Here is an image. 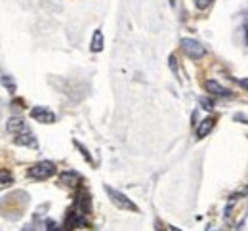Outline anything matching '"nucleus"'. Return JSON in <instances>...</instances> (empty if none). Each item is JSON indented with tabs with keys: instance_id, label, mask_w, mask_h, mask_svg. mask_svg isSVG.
<instances>
[{
	"instance_id": "nucleus-1",
	"label": "nucleus",
	"mask_w": 248,
	"mask_h": 231,
	"mask_svg": "<svg viewBox=\"0 0 248 231\" xmlns=\"http://www.w3.org/2000/svg\"><path fill=\"white\" fill-rule=\"evenodd\" d=\"M6 130L12 136L16 145H21V147H36L38 145L32 130L25 124V121L19 119V117H10L8 123H6Z\"/></svg>"
},
{
	"instance_id": "nucleus-2",
	"label": "nucleus",
	"mask_w": 248,
	"mask_h": 231,
	"mask_svg": "<svg viewBox=\"0 0 248 231\" xmlns=\"http://www.w3.org/2000/svg\"><path fill=\"white\" fill-rule=\"evenodd\" d=\"M180 48H182V52L186 54L187 58L193 60V62L202 60L206 56V48L199 40H195V38H182L180 40Z\"/></svg>"
},
{
	"instance_id": "nucleus-3",
	"label": "nucleus",
	"mask_w": 248,
	"mask_h": 231,
	"mask_svg": "<svg viewBox=\"0 0 248 231\" xmlns=\"http://www.w3.org/2000/svg\"><path fill=\"white\" fill-rule=\"evenodd\" d=\"M56 174V165L50 163V161H42V163H36L29 168V176L32 180H38V182H44V180H50L52 176Z\"/></svg>"
},
{
	"instance_id": "nucleus-4",
	"label": "nucleus",
	"mask_w": 248,
	"mask_h": 231,
	"mask_svg": "<svg viewBox=\"0 0 248 231\" xmlns=\"http://www.w3.org/2000/svg\"><path fill=\"white\" fill-rule=\"evenodd\" d=\"M105 191H107V195H109L111 202H113L115 206H119V208H123V210H128V212H138V206L126 197L124 193L117 191V189H113L111 185H105Z\"/></svg>"
},
{
	"instance_id": "nucleus-5",
	"label": "nucleus",
	"mask_w": 248,
	"mask_h": 231,
	"mask_svg": "<svg viewBox=\"0 0 248 231\" xmlns=\"http://www.w3.org/2000/svg\"><path fill=\"white\" fill-rule=\"evenodd\" d=\"M31 117L36 123H42V124H54L56 123V113L48 107H32Z\"/></svg>"
},
{
	"instance_id": "nucleus-6",
	"label": "nucleus",
	"mask_w": 248,
	"mask_h": 231,
	"mask_svg": "<svg viewBox=\"0 0 248 231\" xmlns=\"http://www.w3.org/2000/svg\"><path fill=\"white\" fill-rule=\"evenodd\" d=\"M204 88H206V92H210V94H214V96H223V98H229V96H231V92H229L227 88H223L216 80H206V82H204Z\"/></svg>"
},
{
	"instance_id": "nucleus-7",
	"label": "nucleus",
	"mask_w": 248,
	"mask_h": 231,
	"mask_svg": "<svg viewBox=\"0 0 248 231\" xmlns=\"http://www.w3.org/2000/svg\"><path fill=\"white\" fill-rule=\"evenodd\" d=\"M214 124H216V121H214L212 117H206V119H202V121H201V124H199V128H197V138H199V139L206 138L208 134L212 132Z\"/></svg>"
},
{
	"instance_id": "nucleus-8",
	"label": "nucleus",
	"mask_w": 248,
	"mask_h": 231,
	"mask_svg": "<svg viewBox=\"0 0 248 231\" xmlns=\"http://www.w3.org/2000/svg\"><path fill=\"white\" fill-rule=\"evenodd\" d=\"M60 182L65 184V185H78L80 184V176L77 174V172H63L62 176H60Z\"/></svg>"
},
{
	"instance_id": "nucleus-9",
	"label": "nucleus",
	"mask_w": 248,
	"mask_h": 231,
	"mask_svg": "<svg viewBox=\"0 0 248 231\" xmlns=\"http://www.w3.org/2000/svg\"><path fill=\"white\" fill-rule=\"evenodd\" d=\"M90 48H92V52H101L103 50V34H101V31H95L93 33Z\"/></svg>"
},
{
	"instance_id": "nucleus-10",
	"label": "nucleus",
	"mask_w": 248,
	"mask_h": 231,
	"mask_svg": "<svg viewBox=\"0 0 248 231\" xmlns=\"http://www.w3.org/2000/svg\"><path fill=\"white\" fill-rule=\"evenodd\" d=\"M12 176L8 174V170H2V187H8V185H12Z\"/></svg>"
},
{
	"instance_id": "nucleus-11",
	"label": "nucleus",
	"mask_w": 248,
	"mask_h": 231,
	"mask_svg": "<svg viewBox=\"0 0 248 231\" xmlns=\"http://www.w3.org/2000/svg\"><path fill=\"white\" fill-rule=\"evenodd\" d=\"M212 2L214 0H195V6H197V10H206Z\"/></svg>"
},
{
	"instance_id": "nucleus-12",
	"label": "nucleus",
	"mask_w": 248,
	"mask_h": 231,
	"mask_svg": "<svg viewBox=\"0 0 248 231\" xmlns=\"http://www.w3.org/2000/svg\"><path fill=\"white\" fill-rule=\"evenodd\" d=\"M46 228H48L46 231H63L62 226H60V224H56V222H52V220L46 224Z\"/></svg>"
},
{
	"instance_id": "nucleus-13",
	"label": "nucleus",
	"mask_w": 248,
	"mask_h": 231,
	"mask_svg": "<svg viewBox=\"0 0 248 231\" xmlns=\"http://www.w3.org/2000/svg\"><path fill=\"white\" fill-rule=\"evenodd\" d=\"M201 105H202V109H206V111H208V109H212V105H214V103H212V99L201 98Z\"/></svg>"
},
{
	"instance_id": "nucleus-14",
	"label": "nucleus",
	"mask_w": 248,
	"mask_h": 231,
	"mask_svg": "<svg viewBox=\"0 0 248 231\" xmlns=\"http://www.w3.org/2000/svg\"><path fill=\"white\" fill-rule=\"evenodd\" d=\"M239 84H241L243 88H247V90H248V78H243V80H239Z\"/></svg>"
}]
</instances>
